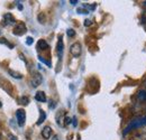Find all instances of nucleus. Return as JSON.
I'll use <instances>...</instances> for the list:
<instances>
[{"instance_id": "obj_1", "label": "nucleus", "mask_w": 146, "mask_h": 140, "mask_svg": "<svg viewBox=\"0 0 146 140\" xmlns=\"http://www.w3.org/2000/svg\"><path fill=\"white\" fill-rule=\"evenodd\" d=\"M142 125H146V117H139V118H136V119H133L130 122L128 123V125L126 127L125 131H124V135H127L129 131H131L133 129H136V128H139Z\"/></svg>"}, {"instance_id": "obj_2", "label": "nucleus", "mask_w": 146, "mask_h": 140, "mask_svg": "<svg viewBox=\"0 0 146 140\" xmlns=\"http://www.w3.org/2000/svg\"><path fill=\"white\" fill-rule=\"evenodd\" d=\"M16 118H17V122L19 127H23L26 122V112L23 109H18L16 111Z\"/></svg>"}, {"instance_id": "obj_3", "label": "nucleus", "mask_w": 146, "mask_h": 140, "mask_svg": "<svg viewBox=\"0 0 146 140\" xmlns=\"http://www.w3.org/2000/svg\"><path fill=\"white\" fill-rule=\"evenodd\" d=\"M26 32H27V28H26V25H25L24 22H18V24L15 26L14 30H13L14 35H17V36L24 35Z\"/></svg>"}, {"instance_id": "obj_4", "label": "nucleus", "mask_w": 146, "mask_h": 140, "mask_svg": "<svg viewBox=\"0 0 146 140\" xmlns=\"http://www.w3.org/2000/svg\"><path fill=\"white\" fill-rule=\"evenodd\" d=\"M82 48H81V44L80 43H74L70 47V53L72 54L74 57H79L81 55Z\"/></svg>"}, {"instance_id": "obj_5", "label": "nucleus", "mask_w": 146, "mask_h": 140, "mask_svg": "<svg viewBox=\"0 0 146 140\" xmlns=\"http://www.w3.org/2000/svg\"><path fill=\"white\" fill-rule=\"evenodd\" d=\"M42 81H43V77H42V75L39 74V73H35L34 75H33V77H32V80H31V85H32V88H37L40 83H42Z\"/></svg>"}, {"instance_id": "obj_6", "label": "nucleus", "mask_w": 146, "mask_h": 140, "mask_svg": "<svg viewBox=\"0 0 146 140\" xmlns=\"http://www.w3.org/2000/svg\"><path fill=\"white\" fill-rule=\"evenodd\" d=\"M56 51H57L58 57L62 58V56H63V51H64V43H63V38H62V36L58 37L57 45H56Z\"/></svg>"}, {"instance_id": "obj_7", "label": "nucleus", "mask_w": 146, "mask_h": 140, "mask_svg": "<svg viewBox=\"0 0 146 140\" xmlns=\"http://www.w3.org/2000/svg\"><path fill=\"white\" fill-rule=\"evenodd\" d=\"M16 21H15V18L14 16L10 14V13H7V14H5V16H3V26H9V25H14Z\"/></svg>"}, {"instance_id": "obj_8", "label": "nucleus", "mask_w": 146, "mask_h": 140, "mask_svg": "<svg viewBox=\"0 0 146 140\" xmlns=\"http://www.w3.org/2000/svg\"><path fill=\"white\" fill-rule=\"evenodd\" d=\"M65 112H64V110H61V111H58L57 112V114H56V122L58 125H64V123H63V120L65 121Z\"/></svg>"}, {"instance_id": "obj_9", "label": "nucleus", "mask_w": 146, "mask_h": 140, "mask_svg": "<svg viewBox=\"0 0 146 140\" xmlns=\"http://www.w3.org/2000/svg\"><path fill=\"white\" fill-rule=\"evenodd\" d=\"M42 136H43V138L44 139H50L51 138V136H52V129H51V127H45L43 130H42Z\"/></svg>"}, {"instance_id": "obj_10", "label": "nucleus", "mask_w": 146, "mask_h": 140, "mask_svg": "<svg viewBox=\"0 0 146 140\" xmlns=\"http://www.w3.org/2000/svg\"><path fill=\"white\" fill-rule=\"evenodd\" d=\"M35 99L38 102H46V95L43 91H39L35 94Z\"/></svg>"}, {"instance_id": "obj_11", "label": "nucleus", "mask_w": 146, "mask_h": 140, "mask_svg": "<svg viewBox=\"0 0 146 140\" xmlns=\"http://www.w3.org/2000/svg\"><path fill=\"white\" fill-rule=\"evenodd\" d=\"M37 48L38 50H42V51H45V50L48 48V44L44 39H39L38 43H37Z\"/></svg>"}, {"instance_id": "obj_12", "label": "nucleus", "mask_w": 146, "mask_h": 140, "mask_svg": "<svg viewBox=\"0 0 146 140\" xmlns=\"http://www.w3.org/2000/svg\"><path fill=\"white\" fill-rule=\"evenodd\" d=\"M45 119H46V113L43 110H39V118H38V121H37V125L42 124L45 121Z\"/></svg>"}, {"instance_id": "obj_13", "label": "nucleus", "mask_w": 146, "mask_h": 140, "mask_svg": "<svg viewBox=\"0 0 146 140\" xmlns=\"http://www.w3.org/2000/svg\"><path fill=\"white\" fill-rule=\"evenodd\" d=\"M19 103L23 105H27L29 103V99H28L27 96H21V98L19 99Z\"/></svg>"}, {"instance_id": "obj_14", "label": "nucleus", "mask_w": 146, "mask_h": 140, "mask_svg": "<svg viewBox=\"0 0 146 140\" xmlns=\"http://www.w3.org/2000/svg\"><path fill=\"white\" fill-rule=\"evenodd\" d=\"M9 74H10L13 77H16V79H21V77H23L20 74H18V73H16V72H14V71H11V70H9Z\"/></svg>"}, {"instance_id": "obj_15", "label": "nucleus", "mask_w": 146, "mask_h": 140, "mask_svg": "<svg viewBox=\"0 0 146 140\" xmlns=\"http://www.w3.org/2000/svg\"><path fill=\"white\" fill-rule=\"evenodd\" d=\"M33 43H34V38L33 37H27L26 38V44L27 45H32Z\"/></svg>"}, {"instance_id": "obj_16", "label": "nucleus", "mask_w": 146, "mask_h": 140, "mask_svg": "<svg viewBox=\"0 0 146 140\" xmlns=\"http://www.w3.org/2000/svg\"><path fill=\"white\" fill-rule=\"evenodd\" d=\"M38 59H39L40 62H43V63H45L46 65H48V66H51V62H48V61H46V59H44V58H43L42 56H39V57H38Z\"/></svg>"}, {"instance_id": "obj_17", "label": "nucleus", "mask_w": 146, "mask_h": 140, "mask_svg": "<svg viewBox=\"0 0 146 140\" xmlns=\"http://www.w3.org/2000/svg\"><path fill=\"white\" fill-rule=\"evenodd\" d=\"M66 34H68V36H69V37H74V35H75V32H74L73 29H68Z\"/></svg>"}, {"instance_id": "obj_18", "label": "nucleus", "mask_w": 146, "mask_h": 140, "mask_svg": "<svg viewBox=\"0 0 146 140\" xmlns=\"http://www.w3.org/2000/svg\"><path fill=\"white\" fill-rule=\"evenodd\" d=\"M78 13L79 14H89V10H84V9L80 8V9H78Z\"/></svg>"}, {"instance_id": "obj_19", "label": "nucleus", "mask_w": 146, "mask_h": 140, "mask_svg": "<svg viewBox=\"0 0 146 140\" xmlns=\"http://www.w3.org/2000/svg\"><path fill=\"white\" fill-rule=\"evenodd\" d=\"M70 123H71V119H70L69 117H66V118H65V121H64V124L68 125V124H70Z\"/></svg>"}, {"instance_id": "obj_20", "label": "nucleus", "mask_w": 146, "mask_h": 140, "mask_svg": "<svg viewBox=\"0 0 146 140\" xmlns=\"http://www.w3.org/2000/svg\"><path fill=\"white\" fill-rule=\"evenodd\" d=\"M92 22L91 20H89V19H87V20H84V26H90Z\"/></svg>"}, {"instance_id": "obj_21", "label": "nucleus", "mask_w": 146, "mask_h": 140, "mask_svg": "<svg viewBox=\"0 0 146 140\" xmlns=\"http://www.w3.org/2000/svg\"><path fill=\"white\" fill-rule=\"evenodd\" d=\"M9 138H10V140H17V137L14 135H9Z\"/></svg>"}, {"instance_id": "obj_22", "label": "nucleus", "mask_w": 146, "mask_h": 140, "mask_svg": "<svg viewBox=\"0 0 146 140\" xmlns=\"http://www.w3.org/2000/svg\"><path fill=\"white\" fill-rule=\"evenodd\" d=\"M48 106H50V108H51V109H53V108H54V106H55L54 101H51V103H50V104H48Z\"/></svg>"}, {"instance_id": "obj_23", "label": "nucleus", "mask_w": 146, "mask_h": 140, "mask_svg": "<svg viewBox=\"0 0 146 140\" xmlns=\"http://www.w3.org/2000/svg\"><path fill=\"white\" fill-rule=\"evenodd\" d=\"M70 3H71V5H73V6H75V5L78 3V1H75V0H71V1H70Z\"/></svg>"}, {"instance_id": "obj_24", "label": "nucleus", "mask_w": 146, "mask_h": 140, "mask_svg": "<svg viewBox=\"0 0 146 140\" xmlns=\"http://www.w3.org/2000/svg\"><path fill=\"white\" fill-rule=\"evenodd\" d=\"M76 118H73V125H74V127H76Z\"/></svg>"}, {"instance_id": "obj_25", "label": "nucleus", "mask_w": 146, "mask_h": 140, "mask_svg": "<svg viewBox=\"0 0 146 140\" xmlns=\"http://www.w3.org/2000/svg\"><path fill=\"white\" fill-rule=\"evenodd\" d=\"M53 140H57V137H54V138H53Z\"/></svg>"}, {"instance_id": "obj_26", "label": "nucleus", "mask_w": 146, "mask_h": 140, "mask_svg": "<svg viewBox=\"0 0 146 140\" xmlns=\"http://www.w3.org/2000/svg\"><path fill=\"white\" fill-rule=\"evenodd\" d=\"M1 106H2V103H1V101H0V108H1Z\"/></svg>"}, {"instance_id": "obj_27", "label": "nucleus", "mask_w": 146, "mask_h": 140, "mask_svg": "<svg viewBox=\"0 0 146 140\" xmlns=\"http://www.w3.org/2000/svg\"><path fill=\"white\" fill-rule=\"evenodd\" d=\"M0 139H1V135H0Z\"/></svg>"}, {"instance_id": "obj_28", "label": "nucleus", "mask_w": 146, "mask_h": 140, "mask_svg": "<svg viewBox=\"0 0 146 140\" xmlns=\"http://www.w3.org/2000/svg\"><path fill=\"white\" fill-rule=\"evenodd\" d=\"M144 3H145V5H146V1H145V2H144Z\"/></svg>"}, {"instance_id": "obj_29", "label": "nucleus", "mask_w": 146, "mask_h": 140, "mask_svg": "<svg viewBox=\"0 0 146 140\" xmlns=\"http://www.w3.org/2000/svg\"><path fill=\"white\" fill-rule=\"evenodd\" d=\"M0 34H1V32H0Z\"/></svg>"}]
</instances>
